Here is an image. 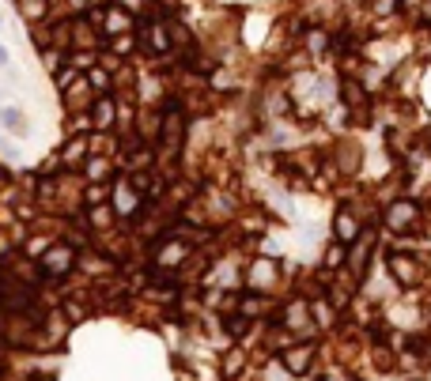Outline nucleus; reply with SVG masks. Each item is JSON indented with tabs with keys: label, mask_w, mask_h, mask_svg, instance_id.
Masks as SVG:
<instances>
[{
	"label": "nucleus",
	"mask_w": 431,
	"mask_h": 381,
	"mask_svg": "<svg viewBox=\"0 0 431 381\" xmlns=\"http://www.w3.org/2000/svg\"><path fill=\"white\" fill-rule=\"evenodd\" d=\"M72 268H76V253H72V246H65V242H57L46 253H38V272L42 275H68Z\"/></svg>",
	"instance_id": "nucleus-1"
},
{
	"label": "nucleus",
	"mask_w": 431,
	"mask_h": 381,
	"mask_svg": "<svg viewBox=\"0 0 431 381\" xmlns=\"http://www.w3.org/2000/svg\"><path fill=\"white\" fill-rule=\"evenodd\" d=\"M159 133H163V144H166V151H178L182 148V136H186V117H182V110L174 106H166V113H163V125H159Z\"/></svg>",
	"instance_id": "nucleus-2"
},
{
	"label": "nucleus",
	"mask_w": 431,
	"mask_h": 381,
	"mask_svg": "<svg viewBox=\"0 0 431 381\" xmlns=\"http://www.w3.org/2000/svg\"><path fill=\"white\" fill-rule=\"evenodd\" d=\"M416 219H420V208L412 204V200H394V204L386 208V226L390 231H412L416 226Z\"/></svg>",
	"instance_id": "nucleus-3"
},
{
	"label": "nucleus",
	"mask_w": 431,
	"mask_h": 381,
	"mask_svg": "<svg viewBox=\"0 0 431 381\" xmlns=\"http://www.w3.org/2000/svg\"><path fill=\"white\" fill-rule=\"evenodd\" d=\"M140 38H144V50L151 53H166L171 50V27L163 19H151V23H140Z\"/></svg>",
	"instance_id": "nucleus-4"
},
{
	"label": "nucleus",
	"mask_w": 431,
	"mask_h": 381,
	"mask_svg": "<svg viewBox=\"0 0 431 381\" xmlns=\"http://www.w3.org/2000/svg\"><path fill=\"white\" fill-rule=\"evenodd\" d=\"M310 362H314V344H299V347H287V351H284V367L291 370L295 378L307 374Z\"/></svg>",
	"instance_id": "nucleus-5"
},
{
	"label": "nucleus",
	"mask_w": 431,
	"mask_h": 381,
	"mask_svg": "<svg viewBox=\"0 0 431 381\" xmlns=\"http://www.w3.org/2000/svg\"><path fill=\"white\" fill-rule=\"evenodd\" d=\"M390 272H394L397 283H409V287L420 280V264L412 257H401V253H390Z\"/></svg>",
	"instance_id": "nucleus-6"
},
{
	"label": "nucleus",
	"mask_w": 431,
	"mask_h": 381,
	"mask_svg": "<svg viewBox=\"0 0 431 381\" xmlns=\"http://www.w3.org/2000/svg\"><path fill=\"white\" fill-rule=\"evenodd\" d=\"M102 27H106V35H125V30H133V15H129V8L114 4L110 12H102Z\"/></svg>",
	"instance_id": "nucleus-7"
},
{
	"label": "nucleus",
	"mask_w": 431,
	"mask_h": 381,
	"mask_svg": "<svg viewBox=\"0 0 431 381\" xmlns=\"http://www.w3.org/2000/svg\"><path fill=\"white\" fill-rule=\"evenodd\" d=\"M114 113H117L114 99H106V95H102V99L91 102V125L95 128H110V125H114Z\"/></svg>",
	"instance_id": "nucleus-8"
},
{
	"label": "nucleus",
	"mask_w": 431,
	"mask_h": 381,
	"mask_svg": "<svg viewBox=\"0 0 431 381\" xmlns=\"http://www.w3.org/2000/svg\"><path fill=\"white\" fill-rule=\"evenodd\" d=\"M367 253H371V238H367V234H359V238L352 242V253L345 257L348 268H352V275H363V268H367Z\"/></svg>",
	"instance_id": "nucleus-9"
},
{
	"label": "nucleus",
	"mask_w": 431,
	"mask_h": 381,
	"mask_svg": "<svg viewBox=\"0 0 431 381\" xmlns=\"http://www.w3.org/2000/svg\"><path fill=\"white\" fill-rule=\"evenodd\" d=\"M333 234H337V242H352L359 238V223H356V215H348V212H337V219H333Z\"/></svg>",
	"instance_id": "nucleus-10"
},
{
	"label": "nucleus",
	"mask_w": 431,
	"mask_h": 381,
	"mask_svg": "<svg viewBox=\"0 0 431 381\" xmlns=\"http://www.w3.org/2000/svg\"><path fill=\"white\" fill-rule=\"evenodd\" d=\"M95 38H99V35H95V30L87 27L84 19H76V23H72V42H68V46H79V50H95V46H99Z\"/></svg>",
	"instance_id": "nucleus-11"
},
{
	"label": "nucleus",
	"mask_w": 431,
	"mask_h": 381,
	"mask_svg": "<svg viewBox=\"0 0 431 381\" xmlns=\"http://www.w3.org/2000/svg\"><path fill=\"white\" fill-rule=\"evenodd\" d=\"M341 95H345V102L352 110H363L367 106V91L356 84V79H341Z\"/></svg>",
	"instance_id": "nucleus-12"
},
{
	"label": "nucleus",
	"mask_w": 431,
	"mask_h": 381,
	"mask_svg": "<svg viewBox=\"0 0 431 381\" xmlns=\"http://www.w3.org/2000/svg\"><path fill=\"white\" fill-rule=\"evenodd\" d=\"M273 275H276L273 261H258V264L250 268V287H269L265 280H273Z\"/></svg>",
	"instance_id": "nucleus-13"
},
{
	"label": "nucleus",
	"mask_w": 431,
	"mask_h": 381,
	"mask_svg": "<svg viewBox=\"0 0 431 381\" xmlns=\"http://www.w3.org/2000/svg\"><path fill=\"white\" fill-rule=\"evenodd\" d=\"M303 42H307V50H310V53H325V50H329V35H325L322 27L307 30V35H303Z\"/></svg>",
	"instance_id": "nucleus-14"
},
{
	"label": "nucleus",
	"mask_w": 431,
	"mask_h": 381,
	"mask_svg": "<svg viewBox=\"0 0 431 381\" xmlns=\"http://www.w3.org/2000/svg\"><path fill=\"white\" fill-rule=\"evenodd\" d=\"M284 325L287 329H303V325H307V302H291V306H287V310H284Z\"/></svg>",
	"instance_id": "nucleus-15"
},
{
	"label": "nucleus",
	"mask_w": 431,
	"mask_h": 381,
	"mask_svg": "<svg viewBox=\"0 0 431 381\" xmlns=\"http://www.w3.org/2000/svg\"><path fill=\"white\" fill-rule=\"evenodd\" d=\"M84 151H87V136H76V140H72L65 151H61V163H68V166H79L76 159H84Z\"/></svg>",
	"instance_id": "nucleus-16"
},
{
	"label": "nucleus",
	"mask_w": 431,
	"mask_h": 381,
	"mask_svg": "<svg viewBox=\"0 0 431 381\" xmlns=\"http://www.w3.org/2000/svg\"><path fill=\"white\" fill-rule=\"evenodd\" d=\"M87 215H91V226H95V231H106V226L114 223V208H110V204H95Z\"/></svg>",
	"instance_id": "nucleus-17"
},
{
	"label": "nucleus",
	"mask_w": 431,
	"mask_h": 381,
	"mask_svg": "<svg viewBox=\"0 0 431 381\" xmlns=\"http://www.w3.org/2000/svg\"><path fill=\"white\" fill-rule=\"evenodd\" d=\"M110 84H114V79H110L106 68H91V72H87V87H95V91H110Z\"/></svg>",
	"instance_id": "nucleus-18"
},
{
	"label": "nucleus",
	"mask_w": 431,
	"mask_h": 381,
	"mask_svg": "<svg viewBox=\"0 0 431 381\" xmlns=\"http://www.w3.org/2000/svg\"><path fill=\"white\" fill-rule=\"evenodd\" d=\"M87 177H91V182H106V177H110V163H106V159H87Z\"/></svg>",
	"instance_id": "nucleus-19"
},
{
	"label": "nucleus",
	"mask_w": 431,
	"mask_h": 381,
	"mask_svg": "<svg viewBox=\"0 0 431 381\" xmlns=\"http://www.w3.org/2000/svg\"><path fill=\"white\" fill-rule=\"evenodd\" d=\"M261 310H265V302H261V298L258 295H253V298H242V302H238V313H246V318H261Z\"/></svg>",
	"instance_id": "nucleus-20"
},
{
	"label": "nucleus",
	"mask_w": 431,
	"mask_h": 381,
	"mask_svg": "<svg viewBox=\"0 0 431 381\" xmlns=\"http://www.w3.org/2000/svg\"><path fill=\"white\" fill-rule=\"evenodd\" d=\"M223 329H227L231 336H242V332L250 329V318H246V313H235V318H227V321H223Z\"/></svg>",
	"instance_id": "nucleus-21"
},
{
	"label": "nucleus",
	"mask_w": 431,
	"mask_h": 381,
	"mask_svg": "<svg viewBox=\"0 0 431 381\" xmlns=\"http://www.w3.org/2000/svg\"><path fill=\"white\" fill-rule=\"evenodd\" d=\"M106 197H110V189H106V185H99V182H95L91 189H87V208H95V204H106Z\"/></svg>",
	"instance_id": "nucleus-22"
},
{
	"label": "nucleus",
	"mask_w": 431,
	"mask_h": 381,
	"mask_svg": "<svg viewBox=\"0 0 431 381\" xmlns=\"http://www.w3.org/2000/svg\"><path fill=\"white\" fill-rule=\"evenodd\" d=\"M345 249H341V242H337V246H329V249H325V268H341V264H345Z\"/></svg>",
	"instance_id": "nucleus-23"
},
{
	"label": "nucleus",
	"mask_w": 431,
	"mask_h": 381,
	"mask_svg": "<svg viewBox=\"0 0 431 381\" xmlns=\"http://www.w3.org/2000/svg\"><path fill=\"white\" fill-rule=\"evenodd\" d=\"M182 257H186V246H166L163 253H159V264H178Z\"/></svg>",
	"instance_id": "nucleus-24"
},
{
	"label": "nucleus",
	"mask_w": 431,
	"mask_h": 381,
	"mask_svg": "<svg viewBox=\"0 0 431 381\" xmlns=\"http://www.w3.org/2000/svg\"><path fill=\"white\" fill-rule=\"evenodd\" d=\"M133 46H137V42H133L129 35H114V42H110V50H114L117 57H125V53H133Z\"/></svg>",
	"instance_id": "nucleus-25"
},
{
	"label": "nucleus",
	"mask_w": 431,
	"mask_h": 381,
	"mask_svg": "<svg viewBox=\"0 0 431 381\" xmlns=\"http://www.w3.org/2000/svg\"><path fill=\"white\" fill-rule=\"evenodd\" d=\"M19 8H23V15H27V19H38V15L46 12V0H19Z\"/></svg>",
	"instance_id": "nucleus-26"
},
{
	"label": "nucleus",
	"mask_w": 431,
	"mask_h": 381,
	"mask_svg": "<svg viewBox=\"0 0 431 381\" xmlns=\"http://www.w3.org/2000/svg\"><path fill=\"white\" fill-rule=\"evenodd\" d=\"M151 159H155L151 151H137V155L129 159V170H151Z\"/></svg>",
	"instance_id": "nucleus-27"
},
{
	"label": "nucleus",
	"mask_w": 431,
	"mask_h": 381,
	"mask_svg": "<svg viewBox=\"0 0 431 381\" xmlns=\"http://www.w3.org/2000/svg\"><path fill=\"white\" fill-rule=\"evenodd\" d=\"M223 370H227V378H235V370H242V355L231 351L227 359H223Z\"/></svg>",
	"instance_id": "nucleus-28"
}]
</instances>
